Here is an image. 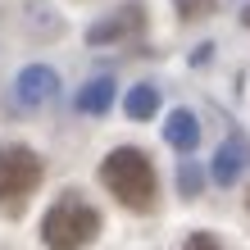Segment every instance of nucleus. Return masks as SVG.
I'll return each instance as SVG.
<instances>
[{
  "instance_id": "9d476101",
  "label": "nucleus",
  "mask_w": 250,
  "mask_h": 250,
  "mask_svg": "<svg viewBox=\"0 0 250 250\" xmlns=\"http://www.w3.org/2000/svg\"><path fill=\"white\" fill-rule=\"evenodd\" d=\"M200 168L191 164V159H182V168H178V187H182V196H200Z\"/></svg>"
},
{
  "instance_id": "1a4fd4ad",
  "label": "nucleus",
  "mask_w": 250,
  "mask_h": 250,
  "mask_svg": "<svg viewBox=\"0 0 250 250\" xmlns=\"http://www.w3.org/2000/svg\"><path fill=\"white\" fill-rule=\"evenodd\" d=\"M155 109H159V91H155V86L141 82V86H132V91H127V119L141 123V119H150Z\"/></svg>"
},
{
  "instance_id": "6e6552de",
  "label": "nucleus",
  "mask_w": 250,
  "mask_h": 250,
  "mask_svg": "<svg viewBox=\"0 0 250 250\" xmlns=\"http://www.w3.org/2000/svg\"><path fill=\"white\" fill-rule=\"evenodd\" d=\"M109 105H114V82H109V78L86 82V91L78 96V109H82V114H105Z\"/></svg>"
},
{
  "instance_id": "f8f14e48",
  "label": "nucleus",
  "mask_w": 250,
  "mask_h": 250,
  "mask_svg": "<svg viewBox=\"0 0 250 250\" xmlns=\"http://www.w3.org/2000/svg\"><path fill=\"white\" fill-rule=\"evenodd\" d=\"M182 250H223V246H218V237H214V232H191Z\"/></svg>"
},
{
  "instance_id": "39448f33",
  "label": "nucleus",
  "mask_w": 250,
  "mask_h": 250,
  "mask_svg": "<svg viewBox=\"0 0 250 250\" xmlns=\"http://www.w3.org/2000/svg\"><path fill=\"white\" fill-rule=\"evenodd\" d=\"M55 91H60V78H55V68H46V64H27L19 73V86H14V96H19L23 109H37V105H46V100H55Z\"/></svg>"
},
{
  "instance_id": "4468645a",
  "label": "nucleus",
  "mask_w": 250,
  "mask_h": 250,
  "mask_svg": "<svg viewBox=\"0 0 250 250\" xmlns=\"http://www.w3.org/2000/svg\"><path fill=\"white\" fill-rule=\"evenodd\" d=\"M246 209H250V196H246Z\"/></svg>"
},
{
  "instance_id": "20e7f679",
  "label": "nucleus",
  "mask_w": 250,
  "mask_h": 250,
  "mask_svg": "<svg viewBox=\"0 0 250 250\" xmlns=\"http://www.w3.org/2000/svg\"><path fill=\"white\" fill-rule=\"evenodd\" d=\"M141 27H146V5L141 0H127L123 9H114V19L96 23L91 32H86V41H91V46H105V41H123L132 32H141Z\"/></svg>"
},
{
  "instance_id": "ddd939ff",
  "label": "nucleus",
  "mask_w": 250,
  "mask_h": 250,
  "mask_svg": "<svg viewBox=\"0 0 250 250\" xmlns=\"http://www.w3.org/2000/svg\"><path fill=\"white\" fill-rule=\"evenodd\" d=\"M241 23H246V27H250V5H246V9H241Z\"/></svg>"
},
{
  "instance_id": "0eeeda50",
  "label": "nucleus",
  "mask_w": 250,
  "mask_h": 250,
  "mask_svg": "<svg viewBox=\"0 0 250 250\" xmlns=\"http://www.w3.org/2000/svg\"><path fill=\"white\" fill-rule=\"evenodd\" d=\"M241 168H246V146L241 141H228L223 150L214 155V182L218 187H232V182L241 178Z\"/></svg>"
},
{
  "instance_id": "9b49d317",
  "label": "nucleus",
  "mask_w": 250,
  "mask_h": 250,
  "mask_svg": "<svg viewBox=\"0 0 250 250\" xmlns=\"http://www.w3.org/2000/svg\"><path fill=\"white\" fill-rule=\"evenodd\" d=\"M173 5H178L182 19H205V14L214 9V0H173Z\"/></svg>"
},
{
  "instance_id": "7ed1b4c3",
  "label": "nucleus",
  "mask_w": 250,
  "mask_h": 250,
  "mask_svg": "<svg viewBox=\"0 0 250 250\" xmlns=\"http://www.w3.org/2000/svg\"><path fill=\"white\" fill-rule=\"evenodd\" d=\"M37 182H41V159H37V150H27V146H19V141L0 146V209H5V214H19L23 200L37 191Z\"/></svg>"
},
{
  "instance_id": "423d86ee",
  "label": "nucleus",
  "mask_w": 250,
  "mask_h": 250,
  "mask_svg": "<svg viewBox=\"0 0 250 250\" xmlns=\"http://www.w3.org/2000/svg\"><path fill=\"white\" fill-rule=\"evenodd\" d=\"M164 137H168L173 150H196V146H200V123H196V114L173 109L168 123H164Z\"/></svg>"
},
{
  "instance_id": "f257e3e1",
  "label": "nucleus",
  "mask_w": 250,
  "mask_h": 250,
  "mask_svg": "<svg viewBox=\"0 0 250 250\" xmlns=\"http://www.w3.org/2000/svg\"><path fill=\"white\" fill-rule=\"evenodd\" d=\"M100 182H105L127 209H150L155 205V164H150L146 150H137V146L109 150L105 164H100Z\"/></svg>"
},
{
  "instance_id": "f03ea898",
  "label": "nucleus",
  "mask_w": 250,
  "mask_h": 250,
  "mask_svg": "<svg viewBox=\"0 0 250 250\" xmlns=\"http://www.w3.org/2000/svg\"><path fill=\"white\" fill-rule=\"evenodd\" d=\"M100 237V209L86 205L78 191H64L41 218V241L50 250H82Z\"/></svg>"
}]
</instances>
